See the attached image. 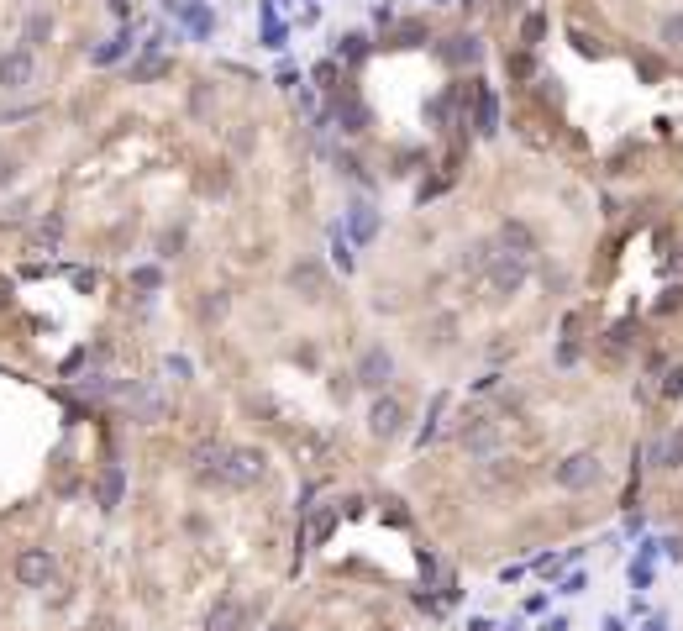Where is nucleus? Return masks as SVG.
Masks as SVG:
<instances>
[{
    "instance_id": "f257e3e1",
    "label": "nucleus",
    "mask_w": 683,
    "mask_h": 631,
    "mask_svg": "<svg viewBox=\"0 0 683 631\" xmlns=\"http://www.w3.org/2000/svg\"><path fill=\"white\" fill-rule=\"evenodd\" d=\"M599 473H605V468H599L594 453H573V458H563L558 468H552V479H558L563 489H594V484H599Z\"/></svg>"
},
{
    "instance_id": "f03ea898",
    "label": "nucleus",
    "mask_w": 683,
    "mask_h": 631,
    "mask_svg": "<svg viewBox=\"0 0 683 631\" xmlns=\"http://www.w3.org/2000/svg\"><path fill=\"white\" fill-rule=\"evenodd\" d=\"M53 578V553L48 547H21L16 553V584L21 589H48Z\"/></svg>"
},
{
    "instance_id": "7ed1b4c3",
    "label": "nucleus",
    "mask_w": 683,
    "mask_h": 631,
    "mask_svg": "<svg viewBox=\"0 0 683 631\" xmlns=\"http://www.w3.org/2000/svg\"><path fill=\"white\" fill-rule=\"evenodd\" d=\"M32 74H37L32 48H11V53H0V90H27Z\"/></svg>"
},
{
    "instance_id": "20e7f679",
    "label": "nucleus",
    "mask_w": 683,
    "mask_h": 631,
    "mask_svg": "<svg viewBox=\"0 0 683 631\" xmlns=\"http://www.w3.org/2000/svg\"><path fill=\"white\" fill-rule=\"evenodd\" d=\"M395 379V358L384 352V347H368L363 358H358V384H368V390H384Z\"/></svg>"
},
{
    "instance_id": "39448f33",
    "label": "nucleus",
    "mask_w": 683,
    "mask_h": 631,
    "mask_svg": "<svg viewBox=\"0 0 683 631\" xmlns=\"http://www.w3.org/2000/svg\"><path fill=\"white\" fill-rule=\"evenodd\" d=\"M247 600L242 595H221L216 605H211V631H247Z\"/></svg>"
},
{
    "instance_id": "423d86ee",
    "label": "nucleus",
    "mask_w": 683,
    "mask_h": 631,
    "mask_svg": "<svg viewBox=\"0 0 683 631\" xmlns=\"http://www.w3.org/2000/svg\"><path fill=\"white\" fill-rule=\"evenodd\" d=\"M399 426H405L399 400H374V410H368V432H374V437H395Z\"/></svg>"
},
{
    "instance_id": "0eeeda50",
    "label": "nucleus",
    "mask_w": 683,
    "mask_h": 631,
    "mask_svg": "<svg viewBox=\"0 0 683 631\" xmlns=\"http://www.w3.org/2000/svg\"><path fill=\"white\" fill-rule=\"evenodd\" d=\"M494 442H500V432H494V421L489 416H473V426H462V448L468 453H494Z\"/></svg>"
},
{
    "instance_id": "6e6552de",
    "label": "nucleus",
    "mask_w": 683,
    "mask_h": 631,
    "mask_svg": "<svg viewBox=\"0 0 683 631\" xmlns=\"http://www.w3.org/2000/svg\"><path fill=\"white\" fill-rule=\"evenodd\" d=\"M520 279H526V258H500V263H494V289H500V295H505V289H520Z\"/></svg>"
},
{
    "instance_id": "1a4fd4ad",
    "label": "nucleus",
    "mask_w": 683,
    "mask_h": 631,
    "mask_svg": "<svg viewBox=\"0 0 683 631\" xmlns=\"http://www.w3.org/2000/svg\"><path fill=\"white\" fill-rule=\"evenodd\" d=\"M347 222H352V237H358V242H368V237L379 231V216H374V206H352V211H347Z\"/></svg>"
},
{
    "instance_id": "9d476101",
    "label": "nucleus",
    "mask_w": 683,
    "mask_h": 631,
    "mask_svg": "<svg viewBox=\"0 0 683 631\" xmlns=\"http://www.w3.org/2000/svg\"><path fill=\"white\" fill-rule=\"evenodd\" d=\"M48 37H53V16L48 11H32L27 16V48H43Z\"/></svg>"
},
{
    "instance_id": "9b49d317",
    "label": "nucleus",
    "mask_w": 683,
    "mask_h": 631,
    "mask_svg": "<svg viewBox=\"0 0 683 631\" xmlns=\"http://www.w3.org/2000/svg\"><path fill=\"white\" fill-rule=\"evenodd\" d=\"M473 101H478V132L489 137V132H494V121H500V116H494V95H489V90H473Z\"/></svg>"
},
{
    "instance_id": "f8f14e48",
    "label": "nucleus",
    "mask_w": 683,
    "mask_h": 631,
    "mask_svg": "<svg viewBox=\"0 0 683 631\" xmlns=\"http://www.w3.org/2000/svg\"><path fill=\"white\" fill-rule=\"evenodd\" d=\"M116 500H121V468H106V479H100V506L116 511Z\"/></svg>"
},
{
    "instance_id": "ddd939ff",
    "label": "nucleus",
    "mask_w": 683,
    "mask_h": 631,
    "mask_svg": "<svg viewBox=\"0 0 683 631\" xmlns=\"http://www.w3.org/2000/svg\"><path fill=\"white\" fill-rule=\"evenodd\" d=\"M289 285L300 289H310V295H316V289H321V269H316V263H294V274H289Z\"/></svg>"
},
{
    "instance_id": "4468645a",
    "label": "nucleus",
    "mask_w": 683,
    "mask_h": 631,
    "mask_svg": "<svg viewBox=\"0 0 683 631\" xmlns=\"http://www.w3.org/2000/svg\"><path fill=\"white\" fill-rule=\"evenodd\" d=\"M332 526H337V506H326L321 516L310 521V542H326V537H332Z\"/></svg>"
},
{
    "instance_id": "2eb2a0df",
    "label": "nucleus",
    "mask_w": 683,
    "mask_h": 631,
    "mask_svg": "<svg viewBox=\"0 0 683 631\" xmlns=\"http://www.w3.org/2000/svg\"><path fill=\"white\" fill-rule=\"evenodd\" d=\"M663 37H668V43H679V37H683V16H668V21H663Z\"/></svg>"
},
{
    "instance_id": "dca6fc26",
    "label": "nucleus",
    "mask_w": 683,
    "mask_h": 631,
    "mask_svg": "<svg viewBox=\"0 0 683 631\" xmlns=\"http://www.w3.org/2000/svg\"><path fill=\"white\" fill-rule=\"evenodd\" d=\"M132 279H137V285H142V289H153V285H158V269H137Z\"/></svg>"
},
{
    "instance_id": "f3484780",
    "label": "nucleus",
    "mask_w": 683,
    "mask_h": 631,
    "mask_svg": "<svg viewBox=\"0 0 683 631\" xmlns=\"http://www.w3.org/2000/svg\"><path fill=\"white\" fill-rule=\"evenodd\" d=\"M668 463H673V468H679V463H683V432H679V437H673V442H668Z\"/></svg>"
},
{
    "instance_id": "a211bd4d",
    "label": "nucleus",
    "mask_w": 683,
    "mask_h": 631,
    "mask_svg": "<svg viewBox=\"0 0 683 631\" xmlns=\"http://www.w3.org/2000/svg\"><path fill=\"white\" fill-rule=\"evenodd\" d=\"M542 631H568V616H552V621H547Z\"/></svg>"
},
{
    "instance_id": "6ab92c4d",
    "label": "nucleus",
    "mask_w": 683,
    "mask_h": 631,
    "mask_svg": "<svg viewBox=\"0 0 683 631\" xmlns=\"http://www.w3.org/2000/svg\"><path fill=\"white\" fill-rule=\"evenodd\" d=\"M269 631H294V621H274V627H269Z\"/></svg>"
},
{
    "instance_id": "aec40b11",
    "label": "nucleus",
    "mask_w": 683,
    "mask_h": 631,
    "mask_svg": "<svg viewBox=\"0 0 683 631\" xmlns=\"http://www.w3.org/2000/svg\"><path fill=\"white\" fill-rule=\"evenodd\" d=\"M641 631H668V627H663V621H652V627H641Z\"/></svg>"
}]
</instances>
